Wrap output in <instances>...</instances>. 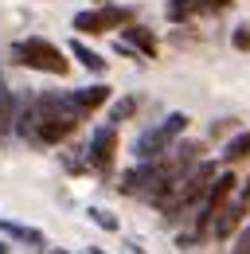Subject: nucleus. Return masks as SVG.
Returning <instances> with one entry per match:
<instances>
[{
  "label": "nucleus",
  "mask_w": 250,
  "mask_h": 254,
  "mask_svg": "<svg viewBox=\"0 0 250 254\" xmlns=\"http://www.w3.org/2000/svg\"><path fill=\"white\" fill-rule=\"evenodd\" d=\"M133 114H137V98H122V102H118V106L110 110V122L118 126V122H125V118H133Z\"/></svg>",
  "instance_id": "2eb2a0df"
},
{
  "label": "nucleus",
  "mask_w": 250,
  "mask_h": 254,
  "mask_svg": "<svg viewBox=\"0 0 250 254\" xmlns=\"http://www.w3.org/2000/svg\"><path fill=\"white\" fill-rule=\"evenodd\" d=\"M70 55H74L82 66H86V70H94V74H102V70H106V59H102L98 51H90L82 39H70Z\"/></svg>",
  "instance_id": "9d476101"
},
{
  "label": "nucleus",
  "mask_w": 250,
  "mask_h": 254,
  "mask_svg": "<svg viewBox=\"0 0 250 254\" xmlns=\"http://www.w3.org/2000/svg\"><path fill=\"white\" fill-rule=\"evenodd\" d=\"M47 254H66V251H55V247H51V251H47Z\"/></svg>",
  "instance_id": "412c9836"
},
{
  "label": "nucleus",
  "mask_w": 250,
  "mask_h": 254,
  "mask_svg": "<svg viewBox=\"0 0 250 254\" xmlns=\"http://www.w3.org/2000/svg\"><path fill=\"white\" fill-rule=\"evenodd\" d=\"M243 215H247V203H243V199L227 203V207L219 211V219H215V227H211V235H215V239H231V231L243 223Z\"/></svg>",
  "instance_id": "0eeeda50"
},
{
  "label": "nucleus",
  "mask_w": 250,
  "mask_h": 254,
  "mask_svg": "<svg viewBox=\"0 0 250 254\" xmlns=\"http://www.w3.org/2000/svg\"><path fill=\"white\" fill-rule=\"evenodd\" d=\"M231 4H235V0H203L207 12H223V8H231Z\"/></svg>",
  "instance_id": "a211bd4d"
},
{
  "label": "nucleus",
  "mask_w": 250,
  "mask_h": 254,
  "mask_svg": "<svg viewBox=\"0 0 250 254\" xmlns=\"http://www.w3.org/2000/svg\"><path fill=\"white\" fill-rule=\"evenodd\" d=\"M122 39L129 43V47H137L145 59H156V39L149 28H141V24H129V28H122Z\"/></svg>",
  "instance_id": "6e6552de"
},
{
  "label": "nucleus",
  "mask_w": 250,
  "mask_h": 254,
  "mask_svg": "<svg viewBox=\"0 0 250 254\" xmlns=\"http://www.w3.org/2000/svg\"><path fill=\"white\" fill-rule=\"evenodd\" d=\"M235 172H223V176H215L211 180V188H207V195H203V203H199V215H195V235H211V227H215L219 211L231 203V191H235Z\"/></svg>",
  "instance_id": "7ed1b4c3"
},
{
  "label": "nucleus",
  "mask_w": 250,
  "mask_h": 254,
  "mask_svg": "<svg viewBox=\"0 0 250 254\" xmlns=\"http://www.w3.org/2000/svg\"><path fill=\"white\" fill-rule=\"evenodd\" d=\"M0 254H8V247H4V243H0Z\"/></svg>",
  "instance_id": "4be33fe9"
},
{
  "label": "nucleus",
  "mask_w": 250,
  "mask_h": 254,
  "mask_svg": "<svg viewBox=\"0 0 250 254\" xmlns=\"http://www.w3.org/2000/svg\"><path fill=\"white\" fill-rule=\"evenodd\" d=\"M0 235L16 239V243H24V247H35V251H43V247H47L43 231H35V227H24V223H12V219H0Z\"/></svg>",
  "instance_id": "423d86ee"
},
{
  "label": "nucleus",
  "mask_w": 250,
  "mask_h": 254,
  "mask_svg": "<svg viewBox=\"0 0 250 254\" xmlns=\"http://www.w3.org/2000/svg\"><path fill=\"white\" fill-rule=\"evenodd\" d=\"M86 254H102V251H98V247H90V251H86Z\"/></svg>",
  "instance_id": "aec40b11"
},
{
  "label": "nucleus",
  "mask_w": 250,
  "mask_h": 254,
  "mask_svg": "<svg viewBox=\"0 0 250 254\" xmlns=\"http://www.w3.org/2000/svg\"><path fill=\"white\" fill-rule=\"evenodd\" d=\"M133 20V12L129 8H118V4H102V8H86V12H78L74 16V32L82 35H106L114 32V28H122V24H129Z\"/></svg>",
  "instance_id": "20e7f679"
},
{
  "label": "nucleus",
  "mask_w": 250,
  "mask_h": 254,
  "mask_svg": "<svg viewBox=\"0 0 250 254\" xmlns=\"http://www.w3.org/2000/svg\"><path fill=\"white\" fill-rule=\"evenodd\" d=\"M114 153H118V126H114V122H106V126H98V129L90 133V145H86V164H90V168H98V172H110Z\"/></svg>",
  "instance_id": "39448f33"
},
{
  "label": "nucleus",
  "mask_w": 250,
  "mask_h": 254,
  "mask_svg": "<svg viewBox=\"0 0 250 254\" xmlns=\"http://www.w3.org/2000/svg\"><path fill=\"white\" fill-rule=\"evenodd\" d=\"M231 43H235L239 51H250V28H239V32L231 35Z\"/></svg>",
  "instance_id": "dca6fc26"
},
{
  "label": "nucleus",
  "mask_w": 250,
  "mask_h": 254,
  "mask_svg": "<svg viewBox=\"0 0 250 254\" xmlns=\"http://www.w3.org/2000/svg\"><path fill=\"white\" fill-rule=\"evenodd\" d=\"M243 157H250V129L247 133H235V137L223 145V160H227V164H235V160H243Z\"/></svg>",
  "instance_id": "f8f14e48"
},
{
  "label": "nucleus",
  "mask_w": 250,
  "mask_h": 254,
  "mask_svg": "<svg viewBox=\"0 0 250 254\" xmlns=\"http://www.w3.org/2000/svg\"><path fill=\"white\" fill-rule=\"evenodd\" d=\"M184 129H188V114H168L160 126L145 129V133L133 141V157H137V160H156V157H164V153L172 149V141H176Z\"/></svg>",
  "instance_id": "f257e3e1"
},
{
  "label": "nucleus",
  "mask_w": 250,
  "mask_h": 254,
  "mask_svg": "<svg viewBox=\"0 0 250 254\" xmlns=\"http://www.w3.org/2000/svg\"><path fill=\"white\" fill-rule=\"evenodd\" d=\"M12 55H16L24 66H31V70H47V74H66V70H70L66 55H62L55 43L39 39V35H31V39H16V43H12Z\"/></svg>",
  "instance_id": "f03ea898"
},
{
  "label": "nucleus",
  "mask_w": 250,
  "mask_h": 254,
  "mask_svg": "<svg viewBox=\"0 0 250 254\" xmlns=\"http://www.w3.org/2000/svg\"><path fill=\"white\" fill-rule=\"evenodd\" d=\"M70 98H74V106L82 110V114H94L98 106H106L110 102V86H82V90H70Z\"/></svg>",
  "instance_id": "1a4fd4ad"
},
{
  "label": "nucleus",
  "mask_w": 250,
  "mask_h": 254,
  "mask_svg": "<svg viewBox=\"0 0 250 254\" xmlns=\"http://www.w3.org/2000/svg\"><path fill=\"white\" fill-rule=\"evenodd\" d=\"M86 215H90L102 231H118V227H122V223H118V215H114V211H106V207H90Z\"/></svg>",
  "instance_id": "4468645a"
},
{
  "label": "nucleus",
  "mask_w": 250,
  "mask_h": 254,
  "mask_svg": "<svg viewBox=\"0 0 250 254\" xmlns=\"http://www.w3.org/2000/svg\"><path fill=\"white\" fill-rule=\"evenodd\" d=\"M231 254H250V223H247V231L239 235V243H235V251Z\"/></svg>",
  "instance_id": "f3484780"
},
{
  "label": "nucleus",
  "mask_w": 250,
  "mask_h": 254,
  "mask_svg": "<svg viewBox=\"0 0 250 254\" xmlns=\"http://www.w3.org/2000/svg\"><path fill=\"white\" fill-rule=\"evenodd\" d=\"M12 129H16V98H12V90L0 86V137H8Z\"/></svg>",
  "instance_id": "9b49d317"
},
{
  "label": "nucleus",
  "mask_w": 250,
  "mask_h": 254,
  "mask_svg": "<svg viewBox=\"0 0 250 254\" xmlns=\"http://www.w3.org/2000/svg\"><path fill=\"white\" fill-rule=\"evenodd\" d=\"M239 199H243V203L250 207V180H247V188H243V195H239Z\"/></svg>",
  "instance_id": "6ab92c4d"
},
{
  "label": "nucleus",
  "mask_w": 250,
  "mask_h": 254,
  "mask_svg": "<svg viewBox=\"0 0 250 254\" xmlns=\"http://www.w3.org/2000/svg\"><path fill=\"white\" fill-rule=\"evenodd\" d=\"M199 8H203V0H168V8H164V12H168V20H172V24H184V20H191Z\"/></svg>",
  "instance_id": "ddd939ff"
}]
</instances>
